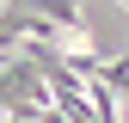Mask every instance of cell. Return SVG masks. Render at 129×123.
Listing matches in <instances>:
<instances>
[{
  "label": "cell",
  "mask_w": 129,
  "mask_h": 123,
  "mask_svg": "<svg viewBox=\"0 0 129 123\" xmlns=\"http://www.w3.org/2000/svg\"><path fill=\"white\" fill-rule=\"evenodd\" d=\"M25 12H37V19H49L55 31H68V37H80V6L74 0H19Z\"/></svg>",
  "instance_id": "obj_1"
},
{
  "label": "cell",
  "mask_w": 129,
  "mask_h": 123,
  "mask_svg": "<svg viewBox=\"0 0 129 123\" xmlns=\"http://www.w3.org/2000/svg\"><path fill=\"white\" fill-rule=\"evenodd\" d=\"M123 6H129V0H123Z\"/></svg>",
  "instance_id": "obj_2"
}]
</instances>
